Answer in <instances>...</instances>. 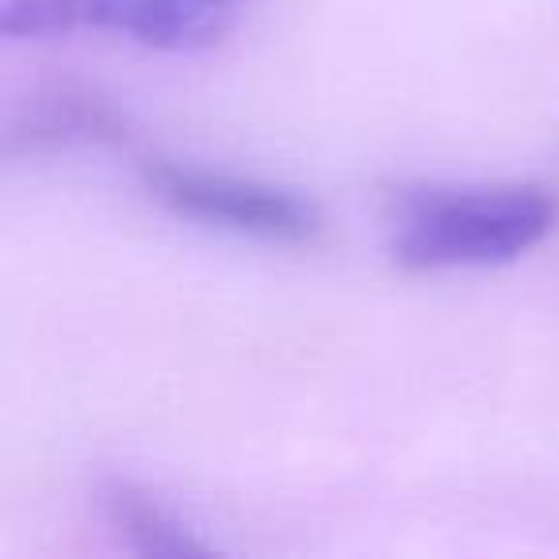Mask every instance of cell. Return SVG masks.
Masks as SVG:
<instances>
[{
  "label": "cell",
  "mask_w": 559,
  "mask_h": 559,
  "mask_svg": "<svg viewBox=\"0 0 559 559\" xmlns=\"http://www.w3.org/2000/svg\"><path fill=\"white\" fill-rule=\"evenodd\" d=\"M85 24L81 0H0L4 39H58Z\"/></svg>",
  "instance_id": "6"
},
{
  "label": "cell",
  "mask_w": 559,
  "mask_h": 559,
  "mask_svg": "<svg viewBox=\"0 0 559 559\" xmlns=\"http://www.w3.org/2000/svg\"><path fill=\"white\" fill-rule=\"evenodd\" d=\"M119 139V119L104 100L73 88L32 96L4 127V154H39V150L81 146V142Z\"/></svg>",
  "instance_id": "4"
},
{
  "label": "cell",
  "mask_w": 559,
  "mask_h": 559,
  "mask_svg": "<svg viewBox=\"0 0 559 559\" xmlns=\"http://www.w3.org/2000/svg\"><path fill=\"white\" fill-rule=\"evenodd\" d=\"M559 223L540 185L418 188L391 215V257L403 269H495L536 249Z\"/></svg>",
  "instance_id": "1"
},
{
  "label": "cell",
  "mask_w": 559,
  "mask_h": 559,
  "mask_svg": "<svg viewBox=\"0 0 559 559\" xmlns=\"http://www.w3.org/2000/svg\"><path fill=\"white\" fill-rule=\"evenodd\" d=\"M85 24L154 50H203L218 43L249 0H81Z\"/></svg>",
  "instance_id": "3"
},
{
  "label": "cell",
  "mask_w": 559,
  "mask_h": 559,
  "mask_svg": "<svg viewBox=\"0 0 559 559\" xmlns=\"http://www.w3.org/2000/svg\"><path fill=\"white\" fill-rule=\"evenodd\" d=\"M142 180H146V192L173 215L192 218L211 230L238 234V238L296 246V241H311L322 226L319 207L307 195L257 177L150 157L142 165Z\"/></svg>",
  "instance_id": "2"
},
{
  "label": "cell",
  "mask_w": 559,
  "mask_h": 559,
  "mask_svg": "<svg viewBox=\"0 0 559 559\" xmlns=\"http://www.w3.org/2000/svg\"><path fill=\"white\" fill-rule=\"evenodd\" d=\"M104 513L119 540L146 559H211L218 544L207 540L177 506L131 483H111L104 490Z\"/></svg>",
  "instance_id": "5"
}]
</instances>
